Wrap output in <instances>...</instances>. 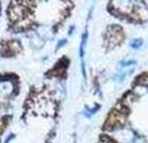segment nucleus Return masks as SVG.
<instances>
[{"instance_id":"obj_1","label":"nucleus","mask_w":148,"mask_h":143,"mask_svg":"<svg viewBox=\"0 0 148 143\" xmlns=\"http://www.w3.org/2000/svg\"><path fill=\"white\" fill-rule=\"evenodd\" d=\"M124 120L125 119L121 115H119L117 113H112L110 115V117H109V119H108L107 126L108 127H113L118 122H124Z\"/></svg>"},{"instance_id":"obj_2","label":"nucleus","mask_w":148,"mask_h":143,"mask_svg":"<svg viewBox=\"0 0 148 143\" xmlns=\"http://www.w3.org/2000/svg\"><path fill=\"white\" fill-rule=\"evenodd\" d=\"M142 44H143V41H142V40H140V39H136V40H132L131 43H130L131 47H133V48H134V49L139 48Z\"/></svg>"},{"instance_id":"obj_3","label":"nucleus","mask_w":148,"mask_h":143,"mask_svg":"<svg viewBox=\"0 0 148 143\" xmlns=\"http://www.w3.org/2000/svg\"><path fill=\"white\" fill-rule=\"evenodd\" d=\"M136 62L134 61H127V62H122L121 64L122 66H128V65H131V64H134Z\"/></svg>"}]
</instances>
